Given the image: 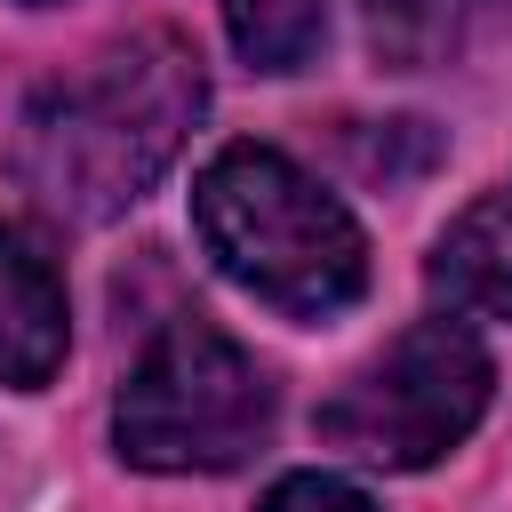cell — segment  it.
Listing matches in <instances>:
<instances>
[{
  "instance_id": "3957f363",
  "label": "cell",
  "mask_w": 512,
  "mask_h": 512,
  "mask_svg": "<svg viewBox=\"0 0 512 512\" xmlns=\"http://www.w3.org/2000/svg\"><path fill=\"white\" fill-rule=\"evenodd\" d=\"M272 432V376L216 320H168L112 400V440L136 472H232Z\"/></svg>"
},
{
  "instance_id": "5b68a950",
  "label": "cell",
  "mask_w": 512,
  "mask_h": 512,
  "mask_svg": "<svg viewBox=\"0 0 512 512\" xmlns=\"http://www.w3.org/2000/svg\"><path fill=\"white\" fill-rule=\"evenodd\" d=\"M72 344V312H64V272L48 264V248L16 224H0V384L40 392L64 368Z\"/></svg>"
},
{
  "instance_id": "ba28073f",
  "label": "cell",
  "mask_w": 512,
  "mask_h": 512,
  "mask_svg": "<svg viewBox=\"0 0 512 512\" xmlns=\"http://www.w3.org/2000/svg\"><path fill=\"white\" fill-rule=\"evenodd\" d=\"M216 8H224L232 48L256 72H296L328 40V0H216Z\"/></svg>"
},
{
  "instance_id": "7a4b0ae2",
  "label": "cell",
  "mask_w": 512,
  "mask_h": 512,
  "mask_svg": "<svg viewBox=\"0 0 512 512\" xmlns=\"http://www.w3.org/2000/svg\"><path fill=\"white\" fill-rule=\"evenodd\" d=\"M192 224L216 272L288 320H328L368 288V240L352 208L280 144H224L192 184Z\"/></svg>"
},
{
  "instance_id": "277c9868",
  "label": "cell",
  "mask_w": 512,
  "mask_h": 512,
  "mask_svg": "<svg viewBox=\"0 0 512 512\" xmlns=\"http://www.w3.org/2000/svg\"><path fill=\"white\" fill-rule=\"evenodd\" d=\"M496 400V360L464 320H416L400 328L336 400L320 408V448L368 464V472H424Z\"/></svg>"
},
{
  "instance_id": "52a82bcc",
  "label": "cell",
  "mask_w": 512,
  "mask_h": 512,
  "mask_svg": "<svg viewBox=\"0 0 512 512\" xmlns=\"http://www.w3.org/2000/svg\"><path fill=\"white\" fill-rule=\"evenodd\" d=\"M352 8H360L368 48H376L392 72H424V64H448V56L480 32V16H488L496 0H352Z\"/></svg>"
},
{
  "instance_id": "8992f818",
  "label": "cell",
  "mask_w": 512,
  "mask_h": 512,
  "mask_svg": "<svg viewBox=\"0 0 512 512\" xmlns=\"http://www.w3.org/2000/svg\"><path fill=\"white\" fill-rule=\"evenodd\" d=\"M424 288L440 320H512V192H480L424 264Z\"/></svg>"
},
{
  "instance_id": "6da1fadb",
  "label": "cell",
  "mask_w": 512,
  "mask_h": 512,
  "mask_svg": "<svg viewBox=\"0 0 512 512\" xmlns=\"http://www.w3.org/2000/svg\"><path fill=\"white\" fill-rule=\"evenodd\" d=\"M200 104H208V80H200L192 40L152 24L24 104L16 176L48 216L104 224L168 176Z\"/></svg>"
},
{
  "instance_id": "9c48e42d",
  "label": "cell",
  "mask_w": 512,
  "mask_h": 512,
  "mask_svg": "<svg viewBox=\"0 0 512 512\" xmlns=\"http://www.w3.org/2000/svg\"><path fill=\"white\" fill-rule=\"evenodd\" d=\"M256 512H376L352 480H336V472H288Z\"/></svg>"
}]
</instances>
